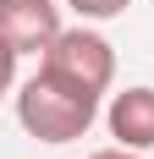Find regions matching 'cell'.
Masks as SVG:
<instances>
[{
    "mask_svg": "<svg viewBox=\"0 0 154 159\" xmlns=\"http://www.w3.org/2000/svg\"><path fill=\"white\" fill-rule=\"evenodd\" d=\"M105 126H110V137L121 148H143L149 154L154 148V88L149 82L121 88V93L110 99V110H105Z\"/></svg>",
    "mask_w": 154,
    "mask_h": 159,
    "instance_id": "obj_4",
    "label": "cell"
},
{
    "mask_svg": "<svg viewBox=\"0 0 154 159\" xmlns=\"http://www.w3.org/2000/svg\"><path fill=\"white\" fill-rule=\"evenodd\" d=\"M44 66L72 77V82H83V88H94V93H110V82H116V49H110V39L99 28H83V22L61 28L50 39Z\"/></svg>",
    "mask_w": 154,
    "mask_h": 159,
    "instance_id": "obj_2",
    "label": "cell"
},
{
    "mask_svg": "<svg viewBox=\"0 0 154 159\" xmlns=\"http://www.w3.org/2000/svg\"><path fill=\"white\" fill-rule=\"evenodd\" d=\"M99 99L105 93H94V88H83V82L61 77L39 61V71L17 88V121L39 143H77L99 121Z\"/></svg>",
    "mask_w": 154,
    "mask_h": 159,
    "instance_id": "obj_1",
    "label": "cell"
},
{
    "mask_svg": "<svg viewBox=\"0 0 154 159\" xmlns=\"http://www.w3.org/2000/svg\"><path fill=\"white\" fill-rule=\"evenodd\" d=\"M61 6H72L83 22H110V16H121L132 0H61Z\"/></svg>",
    "mask_w": 154,
    "mask_h": 159,
    "instance_id": "obj_5",
    "label": "cell"
},
{
    "mask_svg": "<svg viewBox=\"0 0 154 159\" xmlns=\"http://www.w3.org/2000/svg\"><path fill=\"white\" fill-rule=\"evenodd\" d=\"M88 159H143V148H121V143H110V148H99V154H88Z\"/></svg>",
    "mask_w": 154,
    "mask_h": 159,
    "instance_id": "obj_7",
    "label": "cell"
},
{
    "mask_svg": "<svg viewBox=\"0 0 154 159\" xmlns=\"http://www.w3.org/2000/svg\"><path fill=\"white\" fill-rule=\"evenodd\" d=\"M17 61H22V49H17L6 33H0V99L17 88Z\"/></svg>",
    "mask_w": 154,
    "mask_h": 159,
    "instance_id": "obj_6",
    "label": "cell"
},
{
    "mask_svg": "<svg viewBox=\"0 0 154 159\" xmlns=\"http://www.w3.org/2000/svg\"><path fill=\"white\" fill-rule=\"evenodd\" d=\"M61 28L66 22H61V6L55 0H0V33L22 55H44Z\"/></svg>",
    "mask_w": 154,
    "mask_h": 159,
    "instance_id": "obj_3",
    "label": "cell"
}]
</instances>
